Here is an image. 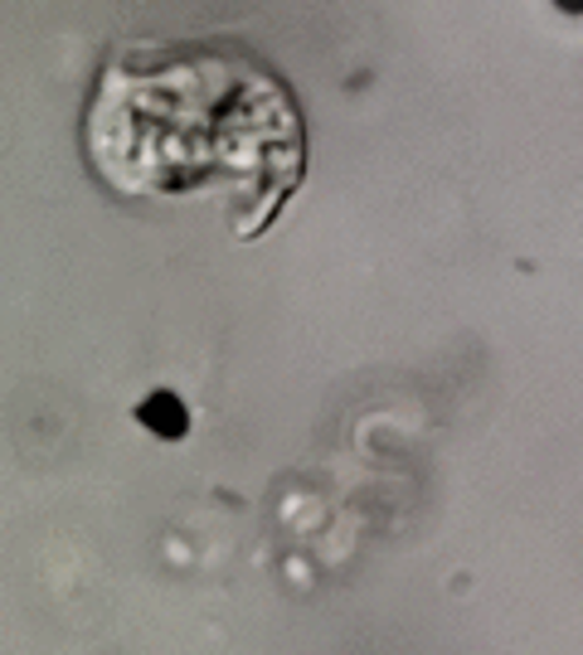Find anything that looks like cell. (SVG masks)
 <instances>
[{
    "mask_svg": "<svg viewBox=\"0 0 583 655\" xmlns=\"http://www.w3.org/2000/svg\"><path fill=\"white\" fill-rule=\"evenodd\" d=\"M141 423L146 427H161L165 437H181L185 433V409H181V399H175V393H151V399L141 403Z\"/></svg>",
    "mask_w": 583,
    "mask_h": 655,
    "instance_id": "cell-1",
    "label": "cell"
}]
</instances>
